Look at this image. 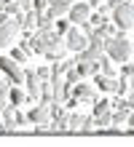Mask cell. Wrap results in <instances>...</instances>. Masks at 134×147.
<instances>
[{
  "label": "cell",
  "mask_w": 134,
  "mask_h": 147,
  "mask_svg": "<svg viewBox=\"0 0 134 147\" xmlns=\"http://www.w3.org/2000/svg\"><path fill=\"white\" fill-rule=\"evenodd\" d=\"M27 40H30V51H35V54H43L48 62H59V59H65V51H67L65 38L56 35L54 30H46V32L38 30V32H32Z\"/></svg>",
  "instance_id": "cell-1"
},
{
  "label": "cell",
  "mask_w": 134,
  "mask_h": 147,
  "mask_svg": "<svg viewBox=\"0 0 134 147\" xmlns=\"http://www.w3.org/2000/svg\"><path fill=\"white\" fill-rule=\"evenodd\" d=\"M105 54L110 62H129L131 56V40L123 38V32H118L115 38L105 40Z\"/></svg>",
  "instance_id": "cell-2"
},
{
  "label": "cell",
  "mask_w": 134,
  "mask_h": 147,
  "mask_svg": "<svg viewBox=\"0 0 134 147\" xmlns=\"http://www.w3.org/2000/svg\"><path fill=\"white\" fill-rule=\"evenodd\" d=\"M22 22H24V11H19L5 24H0V48H8L14 43V38L19 35V30H22Z\"/></svg>",
  "instance_id": "cell-3"
},
{
  "label": "cell",
  "mask_w": 134,
  "mask_h": 147,
  "mask_svg": "<svg viewBox=\"0 0 134 147\" xmlns=\"http://www.w3.org/2000/svg\"><path fill=\"white\" fill-rule=\"evenodd\" d=\"M110 13H113V24L118 27V32H126L129 27H134V5L131 3H123Z\"/></svg>",
  "instance_id": "cell-4"
},
{
  "label": "cell",
  "mask_w": 134,
  "mask_h": 147,
  "mask_svg": "<svg viewBox=\"0 0 134 147\" xmlns=\"http://www.w3.org/2000/svg\"><path fill=\"white\" fill-rule=\"evenodd\" d=\"M0 75H5L11 86L24 83V70H22V67L16 64V62H11L8 56H0Z\"/></svg>",
  "instance_id": "cell-5"
},
{
  "label": "cell",
  "mask_w": 134,
  "mask_h": 147,
  "mask_svg": "<svg viewBox=\"0 0 134 147\" xmlns=\"http://www.w3.org/2000/svg\"><path fill=\"white\" fill-rule=\"evenodd\" d=\"M24 86H27V99H32L35 105L40 102V94H43V80H38L35 70H24Z\"/></svg>",
  "instance_id": "cell-6"
},
{
  "label": "cell",
  "mask_w": 134,
  "mask_h": 147,
  "mask_svg": "<svg viewBox=\"0 0 134 147\" xmlns=\"http://www.w3.org/2000/svg\"><path fill=\"white\" fill-rule=\"evenodd\" d=\"M65 46H67V51H75V54H80V51L88 46V38H86L78 27H70V30L65 32Z\"/></svg>",
  "instance_id": "cell-7"
},
{
  "label": "cell",
  "mask_w": 134,
  "mask_h": 147,
  "mask_svg": "<svg viewBox=\"0 0 134 147\" xmlns=\"http://www.w3.org/2000/svg\"><path fill=\"white\" fill-rule=\"evenodd\" d=\"M88 16H91V8H88V3H73L70 5V11H67V22L73 24H83V22H88Z\"/></svg>",
  "instance_id": "cell-8"
},
{
  "label": "cell",
  "mask_w": 134,
  "mask_h": 147,
  "mask_svg": "<svg viewBox=\"0 0 134 147\" xmlns=\"http://www.w3.org/2000/svg\"><path fill=\"white\" fill-rule=\"evenodd\" d=\"M27 123H35V126H48L51 123V112H48V105H35L30 112H27Z\"/></svg>",
  "instance_id": "cell-9"
},
{
  "label": "cell",
  "mask_w": 134,
  "mask_h": 147,
  "mask_svg": "<svg viewBox=\"0 0 134 147\" xmlns=\"http://www.w3.org/2000/svg\"><path fill=\"white\" fill-rule=\"evenodd\" d=\"M70 128H75V131H91V128H97V123H94V118H91V115L70 112Z\"/></svg>",
  "instance_id": "cell-10"
},
{
  "label": "cell",
  "mask_w": 134,
  "mask_h": 147,
  "mask_svg": "<svg viewBox=\"0 0 134 147\" xmlns=\"http://www.w3.org/2000/svg\"><path fill=\"white\" fill-rule=\"evenodd\" d=\"M73 99H78V102H94L97 99V88L91 83H75L73 86Z\"/></svg>",
  "instance_id": "cell-11"
},
{
  "label": "cell",
  "mask_w": 134,
  "mask_h": 147,
  "mask_svg": "<svg viewBox=\"0 0 134 147\" xmlns=\"http://www.w3.org/2000/svg\"><path fill=\"white\" fill-rule=\"evenodd\" d=\"M102 51H105V48H99V46H91V43H88V46H86V48L78 54V59H75V62H99Z\"/></svg>",
  "instance_id": "cell-12"
},
{
  "label": "cell",
  "mask_w": 134,
  "mask_h": 147,
  "mask_svg": "<svg viewBox=\"0 0 134 147\" xmlns=\"http://www.w3.org/2000/svg\"><path fill=\"white\" fill-rule=\"evenodd\" d=\"M94 83L99 86V91H107V94H115V86H118V80L115 78H107V75H94Z\"/></svg>",
  "instance_id": "cell-13"
},
{
  "label": "cell",
  "mask_w": 134,
  "mask_h": 147,
  "mask_svg": "<svg viewBox=\"0 0 134 147\" xmlns=\"http://www.w3.org/2000/svg\"><path fill=\"white\" fill-rule=\"evenodd\" d=\"M75 70H78L80 78H94L99 72V64L97 62H75Z\"/></svg>",
  "instance_id": "cell-14"
},
{
  "label": "cell",
  "mask_w": 134,
  "mask_h": 147,
  "mask_svg": "<svg viewBox=\"0 0 134 147\" xmlns=\"http://www.w3.org/2000/svg\"><path fill=\"white\" fill-rule=\"evenodd\" d=\"M48 128H51V131H67V128H70V112L62 110L56 118H51V126Z\"/></svg>",
  "instance_id": "cell-15"
},
{
  "label": "cell",
  "mask_w": 134,
  "mask_h": 147,
  "mask_svg": "<svg viewBox=\"0 0 134 147\" xmlns=\"http://www.w3.org/2000/svg\"><path fill=\"white\" fill-rule=\"evenodd\" d=\"M8 105H14V107H19V105H24L27 102V94L22 91V88H16V86H11V88H8Z\"/></svg>",
  "instance_id": "cell-16"
},
{
  "label": "cell",
  "mask_w": 134,
  "mask_h": 147,
  "mask_svg": "<svg viewBox=\"0 0 134 147\" xmlns=\"http://www.w3.org/2000/svg\"><path fill=\"white\" fill-rule=\"evenodd\" d=\"M73 64H75V62H67V59H59V62H54V64H51V78H62Z\"/></svg>",
  "instance_id": "cell-17"
},
{
  "label": "cell",
  "mask_w": 134,
  "mask_h": 147,
  "mask_svg": "<svg viewBox=\"0 0 134 147\" xmlns=\"http://www.w3.org/2000/svg\"><path fill=\"white\" fill-rule=\"evenodd\" d=\"M105 112H113V102H110V99H97V102H94V115H91V118H99V115H105Z\"/></svg>",
  "instance_id": "cell-18"
},
{
  "label": "cell",
  "mask_w": 134,
  "mask_h": 147,
  "mask_svg": "<svg viewBox=\"0 0 134 147\" xmlns=\"http://www.w3.org/2000/svg\"><path fill=\"white\" fill-rule=\"evenodd\" d=\"M97 32H99L105 40H110V38L118 35V27H115V24H110V22H105V24H99V27H97Z\"/></svg>",
  "instance_id": "cell-19"
},
{
  "label": "cell",
  "mask_w": 134,
  "mask_h": 147,
  "mask_svg": "<svg viewBox=\"0 0 134 147\" xmlns=\"http://www.w3.org/2000/svg\"><path fill=\"white\" fill-rule=\"evenodd\" d=\"M11 62H16V64H24V62H30V54L22 48V46H16V48H11Z\"/></svg>",
  "instance_id": "cell-20"
},
{
  "label": "cell",
  "mask_w": 134,
  "mask_h": 147,
  "mask_svg": "<svg viewBox=\"0 0 134 147\" xmlns=\"http://www.w3.org/2000/svg\"><path fill=\"white\" fill-rule=\"evenodd\" d=\"M35 27H38V30H43V32H46V30H54V19L48 16V11L38 13V22H35Z\"/></svg>",
  "instance_id": "cell-21"
},
{
  "label": "cell",
  "mask_w": 134,
  "mask_h": 147,
  "mask_svg": "<svg viewBox=\"0 0 134 147\" xmlns=\"http://www.w3.org/2000/svg\"><path fill=\"white\" fill-rule=\"evenodd\" d=\"M97 64H99V72H102V75L115 78V67H113V62H110L107 56H99V62H97Z\"/></svg>",
  "instance_id": "cell-22"
},
{
  "label": "cell",
  "mask_w": 134,
  "mask_h": 147,
  "mask_svg": "<svg viewBox=\"0 0 134 147\" xmlns=\"http://www.w3.org/2000/svg\"><path fill=\"white\" fill-rule=\"evenodd\" d=\"M126 118H129V110H126V107H118V110L113 112V126L121 128L123 123H126Z\"/></svg>",
  "instance_id": "cell-23"
},
{
  "label": "cell",
  "mask_w": 134,
  "mask_h": 147,
  "mask_svg": "<svg viewBox=\"0 0 134 147\" xmlns=\"http://www.w3.org/2000/svg\"><path fill=\"white\" fill-rule=\"evenodd\" d=\"M62 78H65V83L70 86V88H73V86H75V83H80V75H78V70H75V64H73V67H70V70H67L65 75H62Z\"/></svg>",
  "instance_id": "cell-24"
},
{
  "label": "cell",
  "mask_w": 134,
  "mask_h": 147,
  "mask_svg": "<svg viewBox=\"0 0 134 147\" xmlns=\"http://www.w3.org/2000/svg\"><path fill=\"white\" fill-rule=\"evenodd\" d=\"M54 24H56V30H54V32H56V35H62V38H65V32L73 27V24H70L67 19H54Z\"/></svg>",
  "instance_id": "cell-25"
},
{
  "label": "cell",
  "mask_w": 134,
  "mask_h": 147,
  "mask_svg": "<svg viewBox=\"0 0 134 147\" xmlns=\"http://www.w3.org/2000/svg\"><path fill=\"white\" fill-rule=\"evenodd\" d=\"M126 91H129V78H121L118 86H115V94L118 96H126Z\"/></svg>",
  "instance_id": "cell-26"
},
{
  "label": "cell",
  "mask_w": 134,
  "mask_h": 147,
  "mask_svg": "<svg viewBox=\"0 0 134 147\" xmlns=\"http://www.w3.org/2000/svg\"><path fill=\"white\" fill-rule=\"evenodd\" d=\"M35 75H38V80L46 83L48 78H51V67H35Z\"/></svg>",
  "instance_id": "cell-27"
},
{
  "label": "cell",
  "mask_w": 134,
  "mask_h": 147,
  "mask_svg": "<svg viewBox=\"0 0 134 147\" xmlns=\"http://www.w3.org/2000/svg\"><path fill=\"white\" fill-rule=\"evenodd\" d=\"M8 88H11L8 78H5V75H0V96H8Z\"/></svg>",
  "instance_id": "cell-28"
},
{
  "label": "cell",
  "mask_w": 134,
  "mask_h": 147,
  "mask_svg": "<svg viewBox=\"0 0 134 147\" xmlns=\"http://www.w3.org/2000/svg\"><path fill=\"white\" fill-rule=\"evenodd\" d=\"M134 75V64L131 62H123V67H121V78H131Z\"/></svg>",
  "instance_id": "cell-29"
},
{
  "label": "cell",
  "mask_w": 134,
  "mask_h": 147,
  "mask_svg": "<svg viewBox=\"0 0 134 147\" xmlns=\"http://www.w3.org/2000/svg\"><path fill=\"white\" fill-rule=\"evenodd\" d=\"M24 123H27V115L16 110V112H14V126H24Z\"/></svg>",
  "instance_id": "cell-30"
},
{
  "label": "cell",
  "mask_w": 134,
  "mask_h": 147,
  "mask_svg": "<svg viewBox=\"0 0 134 147\" xmlns=\"http://www.w3.org/2000/svg\"><path fill=\"white\" fill-rule=\"evenodd\" d=\"M126 99H131V102H134V75L129 78V91H126Z\"/></svg>",
  "instance_id": "cell-31"
},
{
  "label": "cell",
  "mask_w": 134,
  "mask_h": 147,
  "mask_svg": "<svg viewBox=\"0 0 134 147\" xmlns=\"http://www.w3.org/2000/svg\"><path fill=\"white\" fill-rule=\"evenodd\" d=\"M123 3H126V0H107V8H110V11H115V8L123 5Z\"/></svg>",
  "instance_id": "cell-32"
},
{
  "label": "cell",
  "mask_w": 134,
  "mask_h": 147,
  "mask_svg": "<svg viewBox=\"0 0 134 147\" xmlns=\"http://www.w3.org/2000/svg\"><path fill=\"white\" fill-rule=\"evenodd\" d=\"M5 107H8V99H5V96H0V115L5 112Z\"/></svg>",
  "instance_id": "cell-33"
},
{
  "label": "cell",
  "mask_w": 134,
  "mask_h": 147,
  "mask_svg": "<svg viewBox=\"0 0 134 147\" xmlns=\"http://www.w3.org/2000/svg\"><path fill=\"white\" fill-rule=\"evenodd\" d=\"M126 126H129V128H134V112H129V118H126Z\"/></svg>",
  "instance_id": "cell-34"
},
{
  "label": "cell",
  "mask_w": 134,
  "mask_h": 147,
  "mask_svg": "<svg viewBox=\"0 0 134 147\" xmlns=\"http://www.w3.org/2000/svg\"><path fill=\"white\" fill-rule=\"evenodd\" d=\"M5 131V123H3V120H0V134H3Z\"/></svg>",
  "instance_id": "cell-35"
},
{
  "label": "cell",
  "mask_w": 134,
  "mask_h": 147,
  "mask_svg": "<svg viewBox=\"0 0 134 147\" xmlns=\"http://www.w3.org/2000/svg\"><path fill=\"white\" fill-rule=\"evenodd\" d=\"M131 51H134V40H131Z\"/></svg>",
  "instance_id": "cell-36"
},
{
  "label": "cell",
  "mask_w": 134,
  "mask_h": 147,
  "mask_svg": "<svg viewBox=\"0 0 134 147\" xmlns=\"http://www.w3.org/2000/svg\"><path fill=\"white\" fill-rule=\"evenodd\" d=\"M99 3H107V0H99Z\"/></svg>",
  "instance_id": "cell-37"
},
{
  "label": "cell",
  "mask_w": 134,
  "mask_h": 147,
  "mask_svg": "<svg viewBox=\"0 0 134 147\" xmlns=\"http://www.w3.org/2000/svg\"><path fill=\"white\" fill-rule=\"evenodd\" d=\"M0 3H3V0H0Z\"/></svg>",
  "instance_id": "cell-38"
}]
</instances>
